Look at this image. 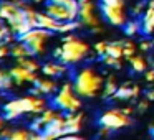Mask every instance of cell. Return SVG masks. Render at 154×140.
I'll use <instances>...</instances> for the list:
<instances>
[{"mask_svg": "<svg viewBox=\"0 0 154 140\" xmlns=\"http://www.w3.org/2000/svg\"><path fill=\"white\" fill-rule=\"evenodd\" d=\"M104 87V81L100 74L91 68H83L76 73L73 89L80 97H94Z\"/></svg>", "mask_w": 154, "mask_h": 140, "instance_id": "obj_1", "label": "cell"}, {"mask_svg": "<svg viewBox=\"0 0 154 140\" xmlns=\"http://www.w3.org/2000/svg\"><path fill=\"white\" fill-rule=\"evenodd\" d=\"M90 54V46L75 35H66L61 45L60 61L63 64H78Z\"/></svg>", "mask_w": 154, "mask_h": 140, "instance_id": "obj_2", "label": "cell"}, {"mask_svg": "<svg viewBox=\"0 0 154 140\" xmlns=\"http://www.w3.org/2000/svg\"><path fill=\"white\" fill-rule=\"evenodd\" d=\"M51 36H53V31L42 27H35V28H30L27 33L18 35L17 40L27 43L30 46V50L33 51V56H38V54L45 53V41Z\"/></svg>", "mask_w": 154, "mask_h": 140, "instance_id": "obj_3", "label": "cell"}, {"mask_svg": "<svg viewBox=\"0 0 154 140\" xmlns=\"http://www.w3.org/2000/svg\"><path fill=\"white\" fill-rule=\"evenodd\" d=\"M51 102H53V106L57 107V109L65 110V112H76L81 107L80 96H78L76 92H73V84L71 83L63 84Z\"/></svg>", "mask_w": 154, "mask_h": 140, "instance_id": "obj_4", "label": "cell"}, {"mask_svg": "<svg viewBox=\"0 0 154 140\" xmlns=\"http://www.w3.org/2000/svg\"><path fill=\"white\" fill-rule=\"evenodd\" d=\"M100 125L108 127L109 130H119L123 127H128L131 124V119L128 114L123 112V109H111L106 110L103 115L100 117Z\"/></svg>", "mask_w": 154, "mask_h": 140, "instance_id": "obj_5", "label": "cell"}, {"mask_svg": "<svg viewBox=\"0 0 154 140\" xmlns=\"http://www.w3.org/2000/svg\"><path fill=\"white\" fill-rule=\"evenodd\" d=\"M101 7V13L103 17L109 22L114 27H124L126 25V12H124V7L121 5H106V4H100Z\"/></svg>", "mask_w": 154, "mask_h": 140, "instance_id": "obj_6", "label": "cell"}, {"mask_svg": "<svg viewBox=\"0 0 154 140\" xmlns=\"http://www.w3.org/2000/svg\"><path fill=\"white\" fill-rule=\"evenodd\" d=\"M78 17H80L81 23L88 25L90 28L100 27V25H101L100 18L94 15L93 0H80V12H78Z\"/></svg>", "mask_w": 154, "mask_h": 140, "instance_id": "obj_7", "label": "cell"}, {"mask_svg": "<svg viewBox=\"0 0 154 140\" xmlns=\"http://www.w3.org/2000/svg\"><path fill=\"white\" fill-rule=\"evenodd\" d=\"M65 125H66V117L58 114L53 120H50L48 124H45V127H43L45 140L61 139V137H63V133H65Z\"/></svg>", "mask_w": 154, "mask_h": 140, "instance_id": "obj_8", "label": "cell"}, {"mask_svg": "<svg viewBox=\"0 0 154 140\" xmlns=\"http://www.w3.org/2000/svg\"><path fill=\"white\" fill-rule=\"evenodd\" d=\"M20 107L23 110V114L30 112V114H42L47 109V101L40 96H27V97H20Z\"/></svg>", "mask_w": 154, "mask_h": 140, "instance_id": "obj_9", "label": "cell"}, {"mask_svg": "<svg viewBox=\"0 0 154 140\" xmlns=\"http://www.w3.org/2000/svg\"><path fill=\"white\" fill-rule=\"evenodd\" d=\"M45 10H47L48 15H51L53 18H57V20H60V22L76 20V17L68 10L65 5H60V4H57V2H51V0H48V2H47Z\"/></svg>", "mask_w": 154, "mask_h": 140, "instance_id": "obj_10", "label": "cell"}, {"mask_svg": "<svg viewBox=\"0 0 154 140\" xmlns=\"http://www.w3.org/2000/svg\"><path fill=\"white\" fill-rule=\"evenodd\" d=\"M8 74L14 77V81L17 84H22V83H35V81L38 79V76L35 74V71H30V69H27V68L20 66V64H17L15 68H12V69L8 71Z\"/></svg>", "mask_w": 154, "mask_h": 140, "instance_id": "obj_11", "label": "cell"}, {"mask_svg": "<svg viewBox=\"0 0 154 140\" xmlns=\"http://www.w3.org/2000/svg\"><path fill=\"white\" fill-rule=\"evenodd\" d=\"M37 22H38V27L47 28V30L53 31V33H60V27L63 23V22L53 18L51 15H48L47 12L45 13H37Z\"/></svg>", "mask_w": 154, "mask_h": 140, "instance_id": "obj_12", "label": "cell"}, {"mask_svg": "<svg viewBox=\"0 0 154 140\" xmlns=\"http://www.w3.org/2000/svg\"><path fill=\"white\" fill-rule=\"evenodd\" d=\"M139 94V87L137 86H128L123 84L121 87H118L116 92L113 94V99H119V101H128V99H134Z\"/></svg>", "mask_w": 154, "mask_h": 140, "instance_id": "obj_13", "label": "cell"}, {"mask_svg": "<svg viewBox=\"0 0 154 140\" xmlns=\"http://www.w3.org/2000/svg\"><path fill=\"white\" fill-rule=\"evenodd\" d=\"M42 71L48 77H60L66 73V66L63 63H47L42 66Z\"/></svg>", "mask_w": 154, "mask_h": 140, "instance_id": "obj_14", "label": "cell"}, {"mask_svg": "<svg viewBox=\"0 0 154 140\" xmlns=\"http://www.w3.org/2000/svg\"><path fill=\"white\" fill-rule=\"evenodd\" d=\"M10 54L15 58H23V56H33V51L30 50V46H28L27 43L18 41V43H15L10 46Z\"/></svg>", "mask_w": 154, "mask_h": 140, "instance_id": "obj_15", "label": "cell"}, {"mask_svg": "<svg viewBox=\"0 0 154 140\" xmlns=\"http://www.w3.org/2000/svg\"><path fill=\"white\" fill-rule=\"evenodd\" d=\"M33 84L42 91V94H53L55 91H57V83H55V81H51V79H48V76L45 77V79L38 77Z\"/></svg>", "mask_w": 154, "mask_h": 140, "instance_id": "obj_16", "label": "cell"}, {"mask_svg": "<svg viewBox=\"0 0 154 140\" xmlns=\"http://www.w3.org/2000/svg\"><path fill=\"white\" fill-rule=\"evenodd\" d=\"M17 64H20V66H23V68H27V69H30V71H35L37 73L38 69H40V63H38L35 58H32V56H23V58H17Z\"/></svg>", "mask_w": 154, "mask_h": 140, "instance_id": "obj_17", "label": "cell"}, {"mask_svg": "<svg viewBox=\"0 0 154 140\" xmlns=\"http://www.w3.org/2000/svg\"><path fill=\"white\" fill-rule=\"evenodd\" d=\"M128 61L131 63V68H133V71H136V73H144L146 68H147V63H146V60H144L143 56H136V54H133Z\"/></svg>", "mask_w": 154, "mask_h": 140, "instance_id": "obj_18", "label": "cell"}, {"mask_svg": "<svg viewBox=\"0 0 154 140\" xmlns=\"http://www.w3.org/2000/svg\"><path fill=\"white\" fill-rule=\"evenodd\" d=\"M118 86H116V77L111 74L109 77H108V81L104 83V87H103V97L104 99H109V97H113V94L116 92Z\"/></svg>", "mask_w": 154, "mask_h": 140, "instance_id": "obj_19", "label": "cell"}, {"mask_svg": "<svg viewBox=\"0 0 154 140\" xmlns=\"http://www.w3.org/2000/svg\"><path fill=\"white\" fill-rule=\"evenodd\" d=\"M123 45L124 41H114V43H108L106 53L114 58H123Z\"/></svg>", "mask_w": 154, "mask_h": 140, "instance_id": "obj_20", "label": "cell"}, {"mask_svg": "<svg viewBox=\"0 0 154 140\" xmlns=\"http://www.w3.org/2000/svg\"><path fill=\"white\" fill-rule=\"evenodd\" d=\"M124 33L128 35V36H134V35L139 33L141 30V23L137 20H131V22H126V25H124Z\"/></svg>", "mask_w": 154, "mask_h": 140, "instance_id": "obj_21", "label": "cell"}, {"mask_svg": "<svg viewBox=\"0 0 154 140\" xmlns=\"http://www.w3.org/2000/svg\"><path fill=\"white\" fill-rule=\"evenodd\" d=\"M14 83L15 81H14V77H12L10 74L0 69V86H2V89H5V91L12 89V84Z\"/></svg>", "mask_w": 154, "mask_h": 140, "instance_id": "obj_22", "label": "cell"}, {"mask_svg": "<svg viewBox=\"0 0 154 140\" xmlns=\"http://www.w3.org/2000/svg\"><path fill=\"white\" fill-rule=\"evenodd\" d=\"M30 135H32V132H28V130L17 129V130H12V133H10L8 139H12V140H28Z\"/></svg>", "mask_w": 154, "mask_h": 140, "instance_id": "obj_23", "label": "cell"}, {"mask_svg": "<svg viewBox=\"0 0 154 140\" xmlns=\"http://www.w3.org/2000/svg\"><path fill=\"white\" fill-rule=\"evenodd\" d=\"M101 58H103V63L106 64V66H113V68H116V69L121 68V58H114L108 53H104Z\"/></svg>", "mask_w": 154, "mask_h": 140, "instance_id": "obj_24", "label": "cell"}, {"mask_svg": "<svg viewBox=\"0 0 154 140\" xmlns=\"http://www.w3.org/2000/svg\"><path fill=\"white\" fill-rule=\"evenodd\" d=\"M57 115H58V114L55 112V109H45L43 112L40 114V119L43 120V124H48L50 120H53Z\"/></svg>", "mask_w": 154, "mask_h": 140, "instance_id": "obj_25", "label": "cell"}, {"mask_svg": "<svg viewBox=\"0 0 154 140\" xmlns=\"http://www.w3.org/2000/svg\"><path fill=\"white\" fill-rule=\"evenodd\" d=\"M134 51H136V46H134L131 41H124V45H123V56H126L128 60H129V58L134 54Z\"/></svg>", "mask_w": 154, "mask_h": 140, "instance_id": "obj_26", "label": "cell"}, {"mask_svg": "<svg viewBox=\"0 0 154 140\" xmlns=\"http://www.w3.org/2000/svg\"><path fill=\"white\" fill-rule=\"evenodd\" d=\"M43 127H45V124H43V120L38 117V119H35L33 122L30 124V129L33 130V132H43Z\"/></svg>", "mask_w": 154, "mask_h": 140, "instance_id": "obj_27", "label": "cell"}, {"mask_svg": "<svg viewBox=\"0 0 154 140\" xmlns=\"http://www.w3.org/2000/svg\"><path fill=\"white\" fill-rule=\"evenodd\" d=\"M106 48H108V43H104V41H98V43L94 45V51H96V54H100V56H103V54L106 53Z\"/></svg>", "mask_w": 154, "mask_h": 140, "instance_id": "obj_28", "label": "cell"}, {"mask_svg": "<svg viewBox=\"0 0 154 140\" xmlns=\"http://www.w3.org/2000/svg\"><path fill=\"white\" fill-rule=\"evenodd\" d=\"M8 54H10V48L7 46V43H0V60L8 56Z\"/></svg>", "mask_w": 154, "mask_h": 140, "instance_id": "obj_29", "label": "cell"}, {"mask_svg": "<svg viewBox=\"0 0 154 140\" xmlns=\"http://www.w3.org/2000/svg\"><path fill=\"white\" fill-rule=\"evenodd\" d=\"M100 4H106V5H121V7H124V0H100Z\"/></svg>", "mask_w": 154, "mask_h": 140, "instance_id": "obj_30", "label": "cell"}, {"mask_svg": "<svg viewBox=\"0 0 154 140\" xmlns=\"http://www.w3.org/2000/svg\"><path fill=\"white\" fill-rule=\"evenodd\" d=\"M147 106H149V99L146 97V101H139V102H137V110H139V112H144V110L147 109Z\"/></svg>", "mask_w": 154, "mask_h": 140, "instance_id": "obj_31", "label": "cell"}, {"mask_svg": "<svg viewBox=\"0 0 154 140\" xmlns=\"http://www.w3.org/2000/svg\"><path fill=\"white\" fill-rule=\"evenodd\" d=\"M151 46H152V43H151V41H143V43L139 45L141 51H147V50H149Z\"/></svg>", "mask_w": 154, "mask_h": 140, "instance_id": "obj_32", "label": "cell"}, {"mask_svg": "<svg viewBox=\"0 0 154 140\" xmlns=\"http://www.w3.org/2000/svg\"><path fill=\"white\" fill-rule=\"evenodd\" d=\"M143 8H144V4H136V5H134L133 13H134V15H139L141 12H143Z\"/></svg>", "mask_w": 154, "mask_h": 140, "instance_id": "obj_33", "label": "cell"}, {"mask_svg": "<svg viewBox=\"0 0 154 140\" xmlns=\"http://www.w3.org/2000/svg\"><path fill=\"white\" fill-rule=\"evenodd\" d=\"M146 81H149V83H154V69H151V71H146Z\"/></svg>", "mask_w": 154, "mask_h": 140, "instance_id": "obj_34", "label": "cell"}, {"mask_svg": "<svg viewBox=\"0 0 154 140\" xmlns=\"http://www.w3.org/2000/svg\"><path fill=\"white\" fill-rule=\"evenodd\" d=\"M10 133H12V130H8V129H2V130H0V137H4V139H8Z\"/></svg>", "mask_w": 154, "mask_h": 140, "instance_id": "obj_35", "label": "cell"}, {"mask_svg": "<svg viewBox=\"0 0 154 140\" xmlns=\"http://www.w3.org/2000/svg\"><path fill=\"white\" fill-rule=\"evenodd\" d=\"M60 56H61V46H58V48H55V50H53V58L60 60Z\"/></svg>", "mask_w": 154, "mask_h": 140, "instance_id": "obj_36", "label": "cell"}, {"mask_svg": "<svg viewBox=\"0 0 154 140\" xmlns=\"http://www.w3.org/2000/svg\"><path fill=\"white\" fill-rule=\"evenodd\" d=\"M146 97L149 101H154V89H151V91H147V94H146Z\"/></svg>", "mask_w": 154, "mask_h": 140, "instance_id": "obj_37", "label": "cell"}, {"mask_svg": "<svg viewBox=\"0 0 154 140\" xmlns=\"http://www.w3.org/2000/svg\"><path fill=\"white\" fill-rule=\"evenodd\" d=\"M98 133H100V135H108V133H109V129H108V127H103Z\"/></svg>", "mask_w": 154, "mask_h": 140, "instance_id": "obj_38", "label": "cell"}, {"mask_svg": "<svg viewBox=\"0 0 154 140\" xmlns=\"http://www.w3.org/2000/svg\"><path fill=\"white\" fill-rule=\"evenodd\" d=\"M123 112H124V114H128V115H129V114L133 112V109H131V107H124V109H123Z\"/></svg>", "mask_w": 154, "mask_h": 140, "instance_id": "obj_39", "label": "cell"}, {"mask_svg": "<svg viewBox=\"0 0 154 140\" xmlns=\"http://www.w3.org/2000/svg\"><path fill=\"white\" fill-rule=\"evenodd\" d=\"M4 129V119H2V117H0V130Z\"/></svg>", "mask_w": 154, "mask_h": 140, "instance_id": "obj_40", "label": "cell"}, {"mask_svg": "<svg viewBox=\"0 0 154 140\" xmlns=\"http://www.w3.org/2000/svg\"><path fill=\"white\" fill-rule=\"evenodd\" d=\"M151 135H152V137H154V129H152V130H151Z\"/></svg>", "mask_w": 154, "mask_h": 140, "instance_id": "obj_41", "label": "cell"}, {"mask_svg": "<svg viewBox=\"0 0 154 140\" xmlns=\"http://www.w3.org/2000/svg\"><path fill=\"white\" fill-rule=\"evenodd\" d=\"M33 2H37V4H38V2H42V0H33Z\"/></svg>", "mask_w": 154, "mask_h": 140, "instance_id": "obj_42", "label": "cell"}, {"mask_svg": "<svg viewBox=\"0 0 154 140\" xmlns=\"http://www.w3.org/2000/svg\"><path fill=\"white\" fill-rule=\"evenodd\" d=\"M152 63H154V58H152Z\"/></svg>", "mask_w": 154, "mask_h": 140, "instance_id": "obj_43", "label": "cell"}, {"mask_svg": "<svg viewBox=\"0 0 154 140\" xmlns=\"http://www.w3.org/2000/svg\"><path fill=\"white\" fill-rule=\"evenodd\" d=\"M0 89H2V86H0Z\"/></svg>", "mask_w": 154, "mask_h": 140, "instance_id": "obj_44", "label": "cell"}]
</instances>
